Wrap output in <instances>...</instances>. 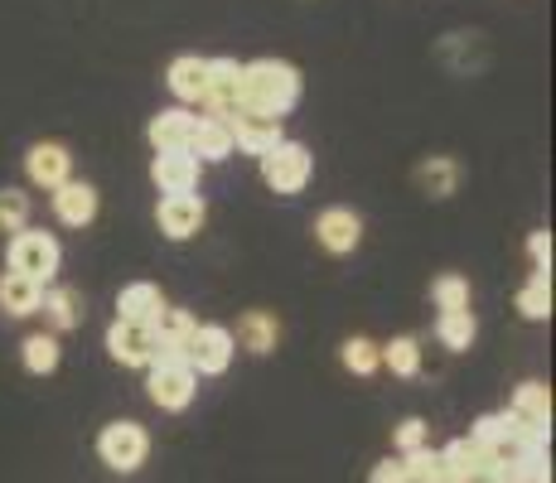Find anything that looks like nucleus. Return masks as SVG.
<instances>
[{
    "label": "nucleus",
    "mask_w": 556,
    "mask_h": 483,
    "mask_svg": "<svg viewBox=\"0 0 556 483\" xmlns=\"http://www.w3.org/2000/svg\"><path fill=\"white\" fill-rule=\"evenodd\" d=\"M435 339H441V348H451V353H469L479 339L475 309H451V315H441L435 319Z\"/></svg>",
    "instance_id": "obj_25"
},
{
    "label": "nucleus",
    "mask_w": 556,
    "mask_h": 483,
    "mask_svg": "<svg viewBox=\"0 0 556 483\" xmlns=\"http://www.w3.org/2000/svg\"><path fill=\"white\" fill-rule=\"evenodd\" d=\"M431 305L441 309V315H451V309H469V281L465 276H435L431 281Z\"/></svg>",
    "instance_id": "obj_32"
},
{
    "label": "nucleus",
    "mask_w": 556,
    "mask_h": 483,
    "mask_svg": "<svg viewBox=\"0 0 556 483\" xmlns=\"http://www.w3.org/2000/svg\"><path fill=\"white\" fill-rule=\"evenodd\" d=\"M368 483H406V474H402V459H382L378 469H372V479Z\"/></svg>",
    "instance_id": "obj_35"
},
{
    "label": "nucleus",
    "mask_w": 556,
    "mask_h": 483,
    "mask_svg": "<svg viewBox=\"0 0 556 483\" xmlns=\"http://www.w3.org/2000/svg\"><path fill=\"white\" fill-rule=\"evenodd\" d=\"M39 295H45V285L29 281V276H20V271H5V276H0V309H5L10 319L39 315Z\"/></svg>",
    "instance_id": "obj_23"
},
{
    "label": "nucleus",
    "mask_w": 556,
    "mask_h": 483,
    "mask_svg": "<svg viewBox=\"0 0 556 483\" xmlns=\"http://www.w3.org/2000/svg\"><path fill=\"white\" fill-rule=\"evenodd\" d=\"M102 343H106V358H112L116 368H151L155 363V339H151V329H141V325L112 319Z\"/></svg>",
    "instance_id": "obj_10"
},
{
    "label": "nucleus",
    "mask_w": 556,
    "mask_h": 483,
    "mask_svg": "<svg viewBox=\"0 0 556 483\" xmlns=\"http://www.w3.org/2000/svg\"><path fill=\"white\" fill-rule=\"evenodd\" d=\"M262 185L271 193H281V199H295V193H305V185L315 179V155H309V145L301 141H281L271 145L262 160Z\"/></svg>",
    "instance_id": "obj_2"
},
{
    "label": "nucleus",
    "mask_w": 556,
    "mask_h": 483,
    "mask_svg": "<svg viewBox=\"0 0 556 483\" xmlns=\"http://www.w3.org/2000/svg\"><path fill=\"white\" fill-rule=\"evenodd\" d=\"M20 358H25V372L49 378V372H59V363H63V343H59V334H25Z\"/></svg>",
    "instance_id": "obj_26"
},
{
    "label": "nucleus",
    "mask_w": 556,
    "mask_h": 483,
    "mask_svg": "<svg viewBox=\"0 0 556 483\" xmlns=\"http://www.w3.org/2000/svg\"><path fill=\"white\" fill-rule=\"evenodd\" d=\"M98 459L112 474H141L151 459V431L141 421H106L98 435Z\"/></svg>",
    "instance_id": "obj_3"
},
{
    "label": "nucleus",
    "mask_w": 556,
    "mask_h": 483,
    "mask_svg": "<svg viewBox=\"0 0 556 483\" xmlns=\"http://www.w3.org/2000/svg\"><path fill=\"white\" fill-rule=\"evenodd\" d=\"M416 189L426 193V199H451L459 189V160L455 155H426L421 165H416Z\"/></svg>",
    "instance_id": "obj_22"
},
{
    "label": "nucleus",
    "mask_w": 556,
    "mask_h": 483,
    "mask_svg": "<svg viewBox=\"0 0 556 483\" xmlns=\"http://www.w3.org/2000/svg\"><path fill=\"white\" fill-rule=\"evenodd\" d=\"M441 469H445V483H469L475 474H489L494 459H489L469 435H459V440H451V445L441 449Z\"/></svg>",
    "instance_id": "obj_20"
},
{
    "label": "nucleus",
    "mask_w": 556,
    "mask_h": 483,
    "mask_svg": "<svg viewBox=\"0 0 556 483\" xmlns=\"http://www.w3.org/2000/svg\"><path fill=\"white\" fill-rule=\"evenodd\" d=\"M25 175H29V185L35 189H59V185H68L73 179V150L63 145V141H35L25 150Z\"/></svg>",
    "instance_id": "obj_12"
},
{
    "label": "nucleus",
    "mask_w": 556,
    "mask_h": 483,
    "mask_svg": "<svg viewBox=\"0 0 556 483\" xmlns=\"http://www.w3.org/2000/svg\"><path fill=\"white\" fill-rule=\"evenodd\" d=\"M242 106V63L238 59H208V92H203V116L228 122Z\"/></svg>",
    "instance_id": "obj_11"
},
{
    "label": "nucleus",
    "mask_w": 556,
    "mask_h": 483,
    "mask_svg": "<svg viewBox=\"0 0 556 483\" xmlns=\"http://www.w3.org/2000/svg\"><path fill=\"white\" fill-rule=\"evenodd\" d=\"M382 368H392V378H421V339L397 334L382 343Z\"/></svg>",
    "instance_id": "obj_28"
},
{
    "label": "nucleus",
    "mask_w": 556,
    "mask_h": 483,
    "mask_svg": "<svg viewBox=\"0 0 556 483\" xmlns=\"http://www.w3.org/2000/svg\"><path fill=\"white\" fill-rule=\"evenodd\" d=\"M146 396L160 411H185L199 396V378L189 363H151V378H146Z\"/></svg>",
    "instance_id": "obj_7"
},
{
    "label": "nucleus",
    "mask_w": 556,
    "mask_h": 483,
    "mask_svg": "<svg viewBox=\"0 0 556 483\" xmlns=\"http://www.w3.org/2000/svg\"><path fill=\"white\" fill-rule=\"evenodd\" d=\"M189 155H194L199 165H223L228 155H238V145H232V126L223 122V116H194Z\"/></svg>",
    "instance_id": "obj_17"
},
{
    "label": "nucleus",
    "mask_w": 556,
    "mask_h": 483,
    "mask_svg": "<svg viewBox=\"0 0 556 483\" xmlns=\"http://www.w3.org/2000/svg\"><path fill=\"white\" fill-rule=\"evenodd\" d=\"M189 136H194V112H189V106H165V112H155L151 126H146V141H151L155 155L189 150Z\"/></svg>",
    "instance_id": "obj_18"
},
{
    "label": "nucleus",
    "mask_w": 556,
    "mask_h": 483,
    "mask_svg": "<svg viewBox=\"0 0 556 483\" xmlns=\"http://www.w3.org/2000/svg\"><path fill=\"white\" fill-rule=\"evenodd\" d=\"M165 290L155 281H126L116 290V319H126V325H141V329H155V319L165 315Z\"/></svg>",
    "instance_id": "obj_14"
},
{
    "label": "nucleus",
    "mask_w": 556,
    "mask_h": 483,
    "mask_svg": "<svg viewBox=\"0 0 556 483\" xmlns=\"http://www.w3.org/2000/svg\"><path fill=\"white\" fill-rule=\"evenodd\" d=\"M508 411L518 416L522 425H547V431H552V392L542 382H518V386H513Z\"/></svg>",
    "instance_id": "obj_24"
},
{
    "label": "nucleus",
    "mask_w": 556,
    "mask_h": 483,
    "mask_svg": "<svg viewBox=\"0 0 556 483\" xmlns=\"http://www.w3.org/2000/svg\"><path fill=\"white\" fill-rule=\"evenodd\" d=\"M513 305H518V315L532 319V325H538V319H547L552 315V271H532L528 285L518 290V300H513Z\"/></svg>",
    "instance_id": "obj_29"
},
{
    "label": "nucleus",
    "mask_w": 556,
    "mask_h": 483,
    "mask_svg": "<svg viewBox=\"0 0 556 483\" xmlns=\"http://www.w3.org/2000/svg\"><path fill=\"white\" fill-rule=\"evenodd\" d=\"M528 256H532V271H552V232L538 228L528 238Z\"/></svg>",
    "instance_id": "obj_34"
},
{
    "label": "nucleus",
    "mask_w": 556,
    "mask_h": 483,
    "mask_svg": "<svg viewBox=\"0 0 556 483\" xmlns=\"http://www.w3.org/2000/svg\"><path fill=\"white\" fill-rule=\"evenodd\" d=\"M228 126H232V145H238L242 155H256V160H262L271 145L286 141V126L276 122V116L248 112V106H238V112L228 116Z\"/></svg>",
    "instance_id": "obj_13"
},
{
    "label": "nucleus",
    "mask_w": 556,
    "mask_h": 483,
    "mask_svg": "<svg viewBox=\"0 0 556 483\" xmlns=\"http://www.w3.org/2000/svg\"><path fill=\"white\" fill-rule=\"evenodd\" d=\"M165 82L185 106H203V92H208V59H199V53H179V59L165 68Z\"/></svg>",
    "instance_id": "obj_19"
},
{
    "label": "nucleus",
    "mask_w": 556,
    "mask_h": 483,
    "mask_svg": "<svg viewBox=\"0 0 556 483\" xmlns=\"http://www.w3.org/2000/svg\"><path fill=\"white\" fill-rule=\"evenodd\" d=\"M301 102V68L286 59H252L242 63V106L281 122Z\"/></svg>",
    "instance_id": "obj_1"
},
{
    "label": "nucleus",
    "mask_w": 556,
    "mask_h": 483,
    "mask_svg": "<svg viewBox=\"0 0 556 483\" xmlns=\"http://www.w3.org/2000/svg\"><path fill=\"white\" fill-rule=\"evenodd\" d=\"M203 223H208V203H203V193H165V199L155 203V228L165 232L169 242L199 238Z\"/></svg>",
    "instance_id": "obj_6"
},
{
    "label": "nucleus",
    "mask_w": 556,
    "mask_h": 483,
    "mask_svg": "<svg viewBox=\"0 0 556 483\" xmlns=\"http://www.w3.org/2000/svg\"><path fill=\"white\" fill-rule=\"evenodd\" d=\"M49 203H53V218H59L63 228H92L102 213V193H98V185H88V179L59 185L49 193Z\"/></svg>",
    "instance_id": "obj_9"
},
{
    "label": "nucleus",
    "mask_w": 556,
    "mask_h": 483,
    "mask_svg": "<svg viewBox=\"0 0 556 483\" xmlns=\"http://www.w3.org/2000/svg\"><path fill=\"white\" fill-rule=\"evenodd\" d=\"M309 232H315V242L325 246L329 256H349L363 246V218L354 208H344V203H334V208H319L315 223H309Z\"/></svg>",
    "instance_id": "obj_8"
},
{
    "label": "nucleus",
    "mask_w": 556,
    "mask_h": 483,
    "mask_svg": "<svg viewBox=\"0 0 556 483\" xmlns=\"http://www.w3.org/2000/svg\"><path fill=\"white\" fill-rule=\"evenodd\" d=\"M29 213H35V203H29L25 189H0V232H10L15 238L20 228H29Z\"/></svg>",
    "instance_id": "obj_31"
},
{
    "label": "nucleus",
    "mask_w": 556,
    "mask_h": 483,
    "mask_svg": "<svg viewBox=\"0 0 556 483\" xmlns=\"http://www.w3.org/2000/svg\"><path fill=\"white\" fill-rule=\"evenodd\" d=\"M339 363H344L354 378H372V372L382 368V343L368 339V334H349L339 343Z\"/></svg>",
    "instance_id": "obj_27"
},
{
    "label": "nucleus",
    "mask_w": 556,
    "mask_h": 483,
    "mask_svg": "<svg viewBox=\"0 0 556 483\" xmlns=\"http://www.w3.org/2000/svg\"><path fill=\"white\" fill-rule=\"evenodd\" d=\"M238 358V343H232V329L228 325H199L189 334V348H185V363L194 368V378H223Z\"/></svg>",
    "instance_id": "obj_5"
},
{
    "label": "nucleus",
    "mask_w": 556,
    "mask_h": 483,
    "mask_svg": "<svg viewBox=\"0 0 556 483\" xmlns=\"http://www.w3.org/2000/svg\"><path fill=\"white\" fill-rule=\"evenodd\" d=\"M402 474H406V483H445L441 449L421 445V449H412V455H402Z\"/></svg>",
    "instance_id": "obj_30"
},
{
    "label": "nucleus",
    "mask_w": 556,
    "mask_h": 483,
    "mask_svg": "<svg viewBox=\"0 0 556 483\" xmlns=\"http://www.w3.org/2000/svg\"><path fill=\"white\" fill-rule=\"evenodd\" d=\"M199 175H203V165L189 150H169V155L151 160V185L160 193H199Z\"/></svg>",
    "instance_id": "obj_15"
},
{
    "label": "nucleus",
    "mask_w": 556,
    "mask_h": 483,
    "mask_svg": "<svg viewBox=\"0 0 556 483\" xmlns=\"http://www.w3.org/2000/svg\"><path fill=\"white\" fill-rule=\"evenodd\" d=\"M392 445H397V455L421 449L426 445V421H421V416H406V421L397 425V435H392Z\"/></svg>",
    "instance_id": "obj_33"
},
{
    "label": "nucleus",
    "mask_w": 556,
    "mask_h": 483,
    "mask_svg": "<svg viewBox=\"0 0 556 483\" xmlns=\"http://www.w3.org/2000/svg\"><path fill=\"white\" fill-rule=\"evenodd\" d=\"M232 343H242L248 353L266 358V353L281 343V319H276L271 309H248V315L238 319V334H232Z\"/></svg>",
    "instance_id": "obj_21"
},
{
    "label": "nucleus",
    "mask_w": 556,
    "mask_h": 483,
    "mask_svg": "<svg viewBox=\"0 0 556 483\" xmlns=\"http://www.w3.org/2000/svg\"><path fill=\"white\" fill-rule=\"evenodd\" d=\"M39 315L53 325V334H73V329H83V319H88V300H83V290H73V285H45Z\"/></svg>",
    "instance_id": "obj_16"
},
{
    "label": "nucleus",
    "mask_w": 556,
    "mask_h": 483,
    "mask_svg": "<svg viewBox=\"0 0 556 483\" xmlns=\"http://www.w3.org/2000/svg\"><path fill=\"white\" fill-rule=\"evenodd\" d=\"M5 256H10V271L29 276V281H39V285H49L53 276H59V266H63V246L45 228H20L15 238H10Z\"/></svg>",
    "instance_id": "obj_4"
}]
</instances>
